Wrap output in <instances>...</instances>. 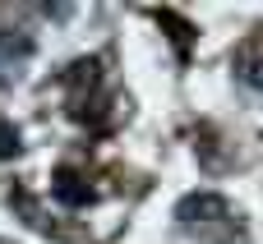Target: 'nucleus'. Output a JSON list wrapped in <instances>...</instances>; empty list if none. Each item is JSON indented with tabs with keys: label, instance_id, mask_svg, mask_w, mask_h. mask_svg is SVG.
Segmentation results:
<instances>
[{
	"label": "nucleus",
	"instance_id": "nucleus-1",
	"mask_svg": "<svg viewBox=\"0 0 263 244\" xmlns=\"http://www.w3.org/2000/svg\"><path fill=\"white\" fill-rule=\"evenodd\" d=\"M28 60H32V37L28 32H0V83H14Z\"/></svg>",
	"mask_w": 263,
	"mask_h": 244
},
{
	"label": "nucleus",
	"instance_id": "nucleus-2",
	"mask_svg": "<svg viewBox=\"0 0 263 244\" xmlns=\"http://www.w3.org/2000/svg\"><path fill=\"white\" fill-rule=\"evenodd\" d=\"M240 78H245L250 88H263V51H259V55H245V60H240Z\"/></svg>",
	"mask_w": 263,
	"mask_h": 244
}]
</instances>
